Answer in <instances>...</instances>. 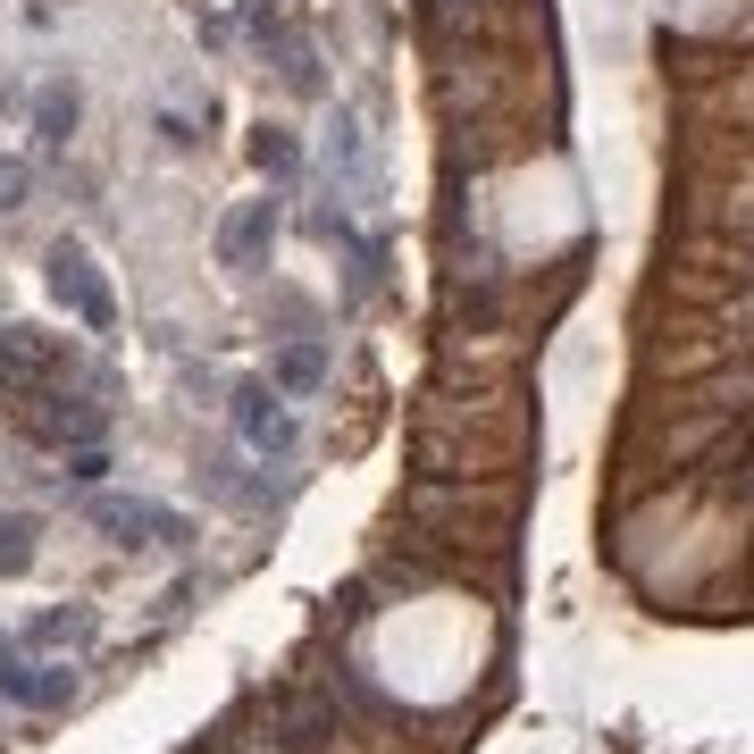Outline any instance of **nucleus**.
<instances>
[{
	"instance_id": "obj_6",
	"label": "nucleus",
	"mask_w": 754,
	"mask_h": 754,
	"mask_svg": "<svg viewBox=\"0 0 754 754\" xmlns=\"http://www.w3.org/2000/svg\"><path fill=\"white\" fill-rule=\"evenodd\" d=\"M261 244H277V210H268V202H252L244 218H235V226L218 235V252H226V268H244Z\"/></svg>"
},
{
	"instance_id": "obj_5",
	"label": "nucleus",
	"mask_w": 754,
	"mask_h": 754,
	"mask_svg": "<svg viewBox=\"0 0 754 754\" xmlns=\"http://www.w3.org/2000/svg\"><path fill=\"white\" fill-rule=\"evenodd\" d=\"M235 428H244V445H261V452H285V445H294V419L277 411L268 386H244V395H235Z\"/></svg>"
},
{
	"instance_id": "obj_10",
	"label": "nucleus",
	"mask_w": 754,
	"mask_h": 754,
	"mask_svg": "<svg viewBox=\"0 0 754 754\" xmlns=\"http://www.w3.org/2000/svg\"><path fill=\"white\" fill-rule=\"evenodd\" d=\"M68 638H84V612H42L34 621V645H68Z\"/></svg>"
},
{
	"instance_id": "obj_2",
	"label": "nucleus",
	"mask_w": 754,
	"mask_h": 754,
	"mask_svg": "<svg viewBox=\"0 0 754 754\" xmlns=\"http://www.w3.org/2000/svg\"><path fill=\"white\" fill-rule=\"evenodd\" d=\"M68 377V344L42 336V327H0V395L18 403L34 386H59Z\"/></svg>"
},
{
	"instance_id": "obj_4",
	"label": "nucleus",
	"mask_w": 754,
	"mask_h": 754,
	"mask_svg": "<svg viewBox=\"0 0 754 754\" xmlns=\"http://www.w3.org/2000/svg\"><path fill=\"white\" fill-rule=\"evenodd\" d=\"M93 520L110 528L118 546H185L193 528L176 520V511H160V503H93Z\"/></svg>"
},
{
	"instance_id": "obj_7",
	"label": "nucleus",
	"mask_w": 754,
	"mask_h": 754,
	"mask_svg": "<svg viewBox=\"0 0 754 754\" xmlns=\"http://www.w3.org/2000/svg\"><path fill=\"white\" fill-rule=\"evenodd\" d=\"M34 562V520H0V579H18Z\"/></svg>"
},
{
	"instance_id": "obj_3",
	"label": "nucleus",
	"mask_w": 754,
	"mask_h": 754,
	"mask_svg": "<svg viewBox=\"0 0 754 754\" xmlns=\"http://www.w3.org/2000/svg\"><path fill=\"white\" fill-rule=\"evenodd\" d=\"M51 285H59V302H75V319H84V327H110V285L93 277L84 244H51Z\"/></svg>"
},
{
	"instance_id": "obj_1",
	"label": "nucleus",
	"mask_w": 754,
	"mask_h": 754,
	"mask_svg": "<svg viewBox=\"0 0 754 754\" xmlns=\"http://www.w3.org/2000/svg\"><path fill=\"white\" fill-rule=\"evenodd\" d=\"M511 511H520V487H411V520L419 528H436L445 546H478V537H503L511 528Z\"/></svg>"
},
{
	"instance_id": "obj_11",
	"label": "nucleus",
	"mask_w": 754,
	"mask_h": 754,
	"mask_svg": "<svg viewBox=\"0 0 754 754\" xmlns=\"http://www.w3.org/2000/svg\"><path fill=\"white\" fill-rule=\"evenodd\" d=\"M277 377H285V386H319V353H310V344H294V353L277 360Z\"/></svg>"
},
{
	"instance_id": "obj_9",
	"label": "nucleus",
	"mask_w": 754,
	"mask_h": 754,
	"mask_svg": "<svg viewBox=\"0 0 754 754\" xmlns=\"http://www.w3.org/2000/svg\"><path fill=\"white\" fill-rule=\"evenodd\" d=\"M68 126H75V93H51L42 101V143H68Z\"/></svg>"
},
{
	"instance_id": "obj_8",
	"label": "nucleus",
	"mask_w": 754,
	"mask_h": 754,
	"mask_svg": "<svg viewBox=\"0 0 754 754\" xmlns=\"http://www.w3.org/2000/svg\"><path fill=\"white\" fill-rule=\"evenodd\" d=\"M252 160H261L268 176H294V134H285V126H261V134H252Z\"/></svg>"
}]
</instances>
